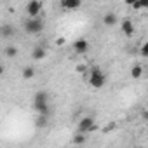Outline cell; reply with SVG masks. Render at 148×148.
<instances>
[{"mask_svg": "<svg viewBox=\"0 0 148 148\" xmlns=\"http://www.w3.org/2000/svg\"><path fill=\"white\" fill-rule=\"evenodd\" d=\"M33 110L37 113H47L49 115V94L45 91H38L33 96Z\"/></svg>", "mask_w": 148, "mask_h": 148, "instance_id": "obj_1", "label": "cell"}, {"mask_svg": "<svg viewBox=\"0 0 148 148\" xmlns=\"http://www.w3.org/2000/svg\"><path fill=\"white\" fill-rule=\"evenodd\" d=\"M89 84H91V87H94V89H101V87H105V84H106V75L103 73L101 68L94 66V68L91 70Z\"/></svg>", "mask_w": 148, "mask_h": 148, "instance_id": "obj_2", "label": "cell"}, {"mask_svg": "<svg viewBox=\"0 0 148 148\" xmlns=\"http://www.w3.org/2000/svg\"><path fill=\"white\" fill-rule=\"evenodd\" d=\"M45 28V23L37 16V18H30L25 21V32L30 33V35H37V33H42Z\"/></svg>", "mask_w": 148, "mask_h": 148, "instance_id": "obj_3", "label": "cell"}, {"mask_svg": "<svg viewBox=\"0 0 148 148\" xmlns=\"http://www.w3.org/2000/svg\"><path fill=\"white\" fill-rule=\"evenodd\" d=\"M42 11V2L40 0H30V2L26 4V14L28 18H37Z\"/></svg>", "mask_w": 148, "mask_h": 148, "instance_id": "obj_4", "label": "cell"}, {"mask_svg": "<svg viewBox=\"0 0 148 148\" xmlns=\"http://www.w3.org/2000/svg\"><path fill=\"white\" fill-rule=\"evenodd\" d=\"M92 124H94V117L86 115V117H82V119H80L77 131H79V132H86V134H87V132H89V129L92 127Z\"/></svg>", "mask_w": 148, "mask_h": 148, "instance_id": "obj_5", "label": "cell"}, {"mask_svg": "<svg viewBox=\"0 0 148 148\" xmlns=\"http://www.w3.org/2000/svg\"><path fill=\"white\" fill-rule=\"evenodd\" d=\"M73 51H75L77 54H86L87 51H89V40H86V38H79V40H75L73 42Z\"/></svg>", "mask_w": 148, "mask_h": 148, "instance_id": "obj_6", "label": "cell"}, {"mask_svg": "<svg viewBox=\"0 0 148 148\" xmlns=\"http://www.w3.org/2000/svg\"><path fill=\"white\" fill-rule=\"evenodd\" d=\"M82 5V0H61V7L64 11H77Z\"/></svg>", "mask_w": 148, "mask_h": 148, "instance_id": "obj_7", "label": "cell"}, {"mask_svg": "<svg viewBox=\"0 0 148 148\" xmlns=\"http://www.w3.org/2000/svg\"><path fill=\"white\" fill-rule=\"evenodd\" d=\"M120 30L125 33V37H132L134 35V25H132V21L131 19H124L120 23Z\"/></svg>", "mask_w": 148, "mask_h": 148, "instance_id": "obj_8", "label": "cell"}, {"mask_svg": "<svg viewBox=\"0 0 148 148\" xmlns=\"http://www.w3.org/2000/svg\"><path fill=\"white\" fill-rule=\"evenodd\" d=\"M117 23H119V18H117V14H113V12H106V14L103 16V25H105V26L112 28V26H115Z\"/></svg>", "mask_w": 148, "mask_h": 148, "instance_id": "obj_9", "label": "cell"}, {"mask_svg": "<svg viewBox=\"0 0 148 148\" xmlns=\"http://www.w3.org/2000/svg\"><path fill=\"white\" fill-rule=\"evenodd\" d=\"M131 79H134V80L143 79V66L141 64H132V68H131Z\"/></svg>", "mask_w": 148, "mask_h": 148, "instance_id": "obj_10", "label": "cell"}, {"mask_svg": "<svg viewBox=\"0 0 148 148\" xmlns=\"http://www.w3.org/2000/svg\"><path fill=\"white\" fill-rule=\"evenodd\" d=\"M45 54H47V51H45V47H35L33 49V52H32V58L35 59V61H42L44 58H45Z\"/></svg>", "mask_w": 148, "mask_h": 148, "instance_id": "obj_11", "label": "cell"}, {"mask_svg": "<svg viewBox=\"0 0 148 148\" xmlns=\"http://www.w3.org/2000/svg\"><path fill=\"white\" fill-rule=\"evenodd\" d=\"M0 33H2L4 38H11V37H14V26H11V25H2Z\"/></svg>", "mask_w": 148, "mask_h": 148, "instance_id": "obj_12", "label": "cell"}, {"mask_svg": "<svg viewBox=\"0 0 148 148\" xmlns=\"http://www.w3.org/2000/svg\"><path fill=\"white\" fill-rule=\"evenodd\" d=\"M35 125L37 127H45L47 125V113H38V117L35 120Z\"/></svg>", "mask_w": 148, "mask_h": 148, "instance_id": "obj_13", "label": "cell"}, {"mask_svg": "<svg viewBox=\"0 0 148 148\" xmlns=\"http://www.w3.org/2000/svg\"><path fill=\"white\" fill-rule=\"evenodd\" d=\"M87 141V136H86V132H79V134H75L73 136V145H84Z\"/></svg>", "mask_w": 148, "mask_h": 148, "instance_id": "obj_14", "label": "cell"}, {"mask_svg": "<svg viewBox=\"0 0 148 148\" xmlns=\"http://www.w3.org/2000/svg\"><path fill=\"white\" fill-rule=\"evenodd\" d=\"M132 9H136V11H146L148 9V0H136L134 2V5H132Z\"/></svg>", "mask_w": 148, "mask_h": 148, "instance_id": "obj_15", "label": "cell"}, {"mask_svg": "<svg viewBox=\"0 0 148 148\" xmlns=\"http://www.w3.org/2000/svg\"><path fill=\"white\" fill-rule=\"evenodd\" d=\"M35 77V70L32 68V66H26L25 70H23V79L25 80H30V79H33Z\"/></svg>", "mask_w": 148, "mask_h": 148, "instance_id": "obj_16", "label": "cell"}, {"mask_svg": "<svg viewBox=\"0 0 148 148\" xmlns=\"http://www.w3.org/2000/svg\"><path fill=\"white\" fill-rule=\"evenodd\" d=\"M5 56H7V58H14V56H18V49H16L14 45H9V47L5 49Z\"/></svg>", "mask_w": 148, "mask_h": 148, "instance_id": "obj_17", "label": "cell"}, {"mask_svg": "<svg viewBox=\"0 0 148 148\" xmlns=\"http://www.w3.org/2000/svg\"><path fill=\"white\" fill-rule=\"evenodd\" d=\"M139 54H141L143 58H148V40H145V44L141 45V49H139Z\"/></svg>", "mask_w": 148, "mask_h": 148, "instance_id": "obj_18", "label": "cell"}, {"mask_svg": "<svg viewBox=\"0 0 148 148\" xmlns=\"http://www.w3.org/2000/svg\"><path fill=\"white\" fill-rule=\"evenodd\" d=\"M124 2H125V5L132 7V5H134V2H136V0H124Z\"/></svg>", "mask_w": 148, "mask_h": 148, "instance_id": "obj_19", "label": "cell"}, {"mask_svg": "<svg viewBox=\"0 0 148 148\" xmlns=\"http://www.w3.org/2000/svg\"><path fill=\"white\" fill-rule=\"evenodd\" d=\"M113 127H115V124H108V125L105 127V132H108V131H112Z\"/></svg>", "mask_w": 148, "mask_h": 148, "instance_id": "obj_20", "label": "cell"}, {"mask_svg": "<svg viewBox=\"0 0 148 148\" xmlns=\"http://www.w3.org/2000/svg\"><path fill=\"white\" fill-rule=\"evenodd\" d=\"M143 120H146V122H148V108L143 112Z\"/></svg>", "mask_w": 148, "mask_h": 148, "instance_id": "obj_21", "label": "cell"}, {"mask_svg": "<svg viewBox=\"0 0 148 148\" xmlns=\"http://www.w3.org/2000/svg\"><path fill=\"white\" fill-rule=\"evenodd\" d=\"M64 42H66L64 38H58V42H56V44H58V45H64Z\"/></svg>", "mask_w": 148, "mask_h": 148, "instance_id": "obj_22", "label": "cell"}, {"mask_svg": "<svg viewBox=\"0 0 148 148\" xmlns=\"http://www.w3.org/2000/svg\"><path fill=\"white\" fill-rule=\"evenodd\" d=\"M77 71H86V64H84V66H82V64L77 66Z\"/></svg>", "mask_w": 148, "mask_h": 148, "instance_id": "obj_23", "label": "cell"}, {"mask_svg": "<svg viewBox=\"0 0 148 148\" xmlns=\"http://www.w3.org/2000/svg\"><path fill=\"white\" fill-rule=\"evenodd\" d=\"M94 131H98V125H96V124H92V127L89 129V132H94Z\"/></svg>", "mask_w": 148, "mask_h": 148, "instance_id": "obj_24", "label": "cell"}]
</instances>
